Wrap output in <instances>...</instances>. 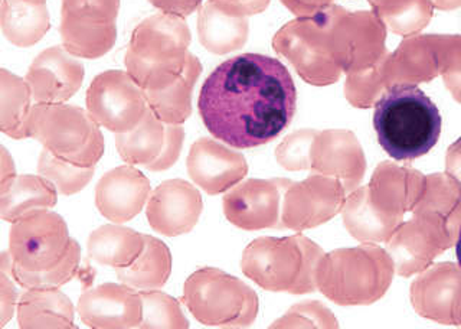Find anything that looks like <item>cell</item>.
Here are the masks:
<instances>
[{
  "instance_id": "obj_21",
  "label": "cell",
  "mask_w": 461,
  "mask_h": 329,
  "mask_svg": "<svg viewBox=\"0 0 461 329\" xmlns=\"http://www.w3.org/2000/svg\"><path fill=\"white\" fill-rule=\"evenodd\" d=\"M381 69L382 81L388 88L396 84L415 86L436 78L438 62L429 35L407 38Z\"/></svg>"
},
{
  "instance_id": "obj_19",
  "label": "cell",
  "mask_w": 461,
  "mask_h": 329,
  "mask_svg": "<svg viewBox=\"0 0 461 329\" xmlns=\"http://www.w3.org/2000/svg\"><path fill=\"white\" fill-rule=\"evenodd\" d=\"M340 201L338 182L326 177H310L288 187L281 221L293 230L316 227L338 213Z\"/></svg>"
},
{
  "instance_id": "obj_16",
  "label": "cell",
  "mask_w": 461,
  "mask_h": 329,
  "mask_svg": "<svg viewBox=\"0 0 461 329\" xmlns=\"http://www.w3.org/2000/svg\"><path fill=\"white\" fill-rule=\"evenodd\" d=\"M418 314L444 325H461V269L437 264L411 288Z\"/></svg>"
},
{
  "instance_id": "obj_43",
  "label": "cell",
  "mask_w": 461,
  "mask_h": 329,
  "mask_svg": "<svg viewBox=\"0 0 461 329\" xmlns=\"http://www.w3.org/2000/svg\"><path fill=\"white\" fill-rule=\"evenodd\" d=\"M14 177H16V168H14V160L7 152V149L2 148V179H0V184L9 181Z\"/></svg>"
},
{
  "instance_id": "obj_39",
  "label": "cell",
  "mask_w": 461,
  "mask_h": 329,
  "mask_svg": "<svg viewBox=\"0 0 461 329\" xmlns=\"http://www.w3.org/2000/svg\"><path fill=\"white\" fill-rule=\"evenodd\" d=\"M14 279L5 271L0 273V326L11 321L14 311L18 309L19 292L14 285Z\"/></svg>"
},
{
  "instance_id": "obj_37",
  "label": "cell",
  "mask_w": 461,
  "mask_h": 329,
  "mask_svg": "<svg viewBox=\"0 0 461 329\" xmlns=\"http://www.w3.org/2000/svg\"><path fill=\"white\" fill-rule=\"evenodd\" d=\"M335 319L326 307L316 302L295 305L288 314L278 319L273 326L288 328V326H333Z\"/></svg>"
},
{
  "instance_id": "obj_31",
  "label": "cell",
  "mask_w": 461,
  "mask_h": 329,
  "mask_svg": "<svg viewBox=\"0 0 461 329\" xmlns=\"http://www.w3.org/2000/svg\"><path fill=\"white\" fill-rule=\"evenodd\" d=\"M357 146L355 136L346 132L326 131L317 133L312 146V168L321 174L342 175Z\"/></svg>"
},
{
  "instance_id": "obj_7",
  "label": "cell",
  "mask_w": 461,
  "mask_h": 329,
  "mask_svg": "<svg viewBox=\"0 0 461 329\" xmlns=\"http://www.w3.org/2000/svg\"><path fill=\"white\" fill-rule=\"evenodd\" d=\"M185 305L203 325H251L258 311L254 290L218 269L205 268L192 273L184 285Z\"/></svg>"
},
{
  "instance_id": "obj_33",
  "label": "cell",
  "mask_w": 461,
  "mask_h": 329,
  "mask_svg": "<svg viewBox=\"0 0 461 329\" xmlns=\"http://www.w3.org/2000/svg\"><path fill=\"white\" fill-rule=\"evenodd\" d=\"M79 261H81V247L76 240H72L68 253L64 257V260L57 264L54 269L36 273V271L23 270L14 263L11 276L14 279V282L25 289H29V288H61L78 275Z\"/></svg>"
},
{
  "instance_id": "obj_45",
  "label": "cell",
  "mask_w": 461,
  "mask_h": 329,
  "mask_svg": "<svg viewBox=\"0 0 461 329\" xmlns=\"http://www.w3.org/2000/svg\"><path fill=\"white\" fill-rule=\"evenodd\" d=\"M456 256H457L458 266L461 269V224L458 228L457 242H456Z\"/></svg>"
},
{
  "instance_id": "obj_30",
  "label": "cell",
  "mask_w": 461,
  "mask_h": 329,
  "mask_svg": "<svg viewBox=\"0 0 461 329\" xmlns=\"http://www.w3.org/2000/svg\"><path fill=\"white\" fill-rule=\"evenodd\" d=\"M375 14L388 23L393 32L415 35L429 25L434 5L431 0H369Z\"/></svg>"
},
{
  "instance_id": "obj_32",
  "label": "cell",
  "mask_w": 461,
  "mask_h": 329,
  "mask_svg": "<svg viewBox=\"0 0 461 329\" xmlns=\"http://www.w3.org/2000/svg\"><path fill=\"white\" fill-rule=\"evenodd\" d=\"M94 172V168L76 167L59 160L47 149H43L38 160V174L52 182L61 196H74L83 191L93 179Z\"/></svg>"
},
{
  "instance_id": "obj_41",
  "label": "cell",
  "mask_w": 461,
  "mask_h": 329,
  "mask_svg": "<svg viewBox=\"0 0 461 329\" xmlns=\"http://www.w3.org/2000/svg\"><path fill=\"white\" fill-rule=\"evenodd\" d=\"M331 2L333 0H281V4L299 18L316 15L323 9L329 8Z\"/></svg>"
},
{
  "instance_id": "obj_4",
  "label": "cell",
  "mask_w": 461,
  "mask_h": 329,
  "mask_svg": "<svg viewBox=\"0 0 461 329\" xmlns=\"http://www.w3.org/2000/svg\"><path fill=\"white\" fill-rule=\"evenodd\" d=\"M340 9L330 5L316 15L295 19L274 37V50L292 62L306 83L328 86L343 71L336 30Z\"/></svg>"
},
{
  "instance_id": "obj_10",
  "label": "cell",
  "mask_w": 461,
  "mask_h": 329,
  "mask_svg": "<svg viewBox=\"0 0 461 329\" xmlns=\"http://www.w3.org/2000/svg\"><path fill=\"white\" fill-rule=\"evenodd\" d=\"M86 103L95 123L115 134L133 131L149 110L143 88L119 69L98 74L86 90Z\"/></svg>"
},
{
  "instance_id": "obj_25",
  "label": "cell",
  "mask_w": 461,
  "mask_h": 329,
  "mask_svg": "<svg viewBox=\"0 0 461 329\" xmlns=\"http://www.w3.org/2000/svg\"><path fill=\"white\" fill-rule=\"evenodd\" d=\"M202 73L201 61L189 55L184 73L172 86L163 90L144 91L149 109L165 124H182L192 114L194 84Z\"/></svg>"
},
{
  "instance_id": "obj_29",
  "label": "cell",
  "mask_w": 461,
  "mask_h": 329,
  "mask_svg": "<svg viewBox=\"0 0 461 329\" xmlns=\"http://www.w3.org/2000/svg\"><path fill=\"white\" fill-rule=\"evenodd\" d=\"M166 141V124L150 109L133 131L115 134V148L129 165L149 167L162 153Z\"/></svg>"
},
{
  "instance_id": "obj_22",
  "label": "cell",
  "mask_w": 461,
  "mask_h": 329,
  "mask_svg": "<svg viewBox=\"0 0 461 329\" xmlns=\"http://www.w3.org/2000/svg\"><path fill=\"white\" fill-rule=\"evenodd\" d=\"M58 194L55 185L42 175H16L0 184V217L14 224L33 211L54 208Z\"/></svg>"
},
{
  "instance_id": "obj_18",
  "label": "cell",
  "mask_w": 461,
  "mask_h": 329,
  "mask_svg": "<svg viewBox=\"0 0 461 329\" xmlns=\"http://www.w3.org/2000/svg\"><path fill=\"white\" fill-rule=\"evenodd\" d=\"M187 174L209 196L232 188L249 172L241 153L212 139L202 138L192 145L187 155Z\"/></svg>"
},
{
  "instance_id": "obj_40",
  "label": "cell",
  "mask_w": 461,
  "mask_h": 329,
  "mask_svg": "<svg viewBox=\"0 0 461 329\" xmlns=\"http://www.w3.org/2000/svg\"><path fill=\"white\" fill-rule=\"evenodd\" d=\"M211 2L230 15L242 16V18L266 11L270 4V0H211Z\"/></svg>"
},
{
  "instance_id": "obj_13",
  "label": "cell",
  "mask_w": 461,
  "mask_h": 329,
  "mask_svg": "<svg viewBox=\"0 0 461 329\" xmlns=\"http://www.w3.org/2000/svg\"><path fill=\"white\" fill-rule=\"evenodd\" d=\"M288 184L285 179H249L223 196V213L244 230L278 227L281 194Z\"/></svg>"
},
{
  "instance_id": "obj_14",
  "label": "cell",
  "mask_w": 461,
  "mask_h": 329,
  "mask_svg": "<svg viewBox=\"0 0 461 329\" xmlns=\"http://www.w3.org/2000/svg\"><path fill=\"white\" fill-rule=\"evenodd\" d=\"M86 69L64 47L48 48L29 67L25 80L33 102L57 105L68 102L83 86Z\"/></svg>"
},
{
  "instance_id": "obj_23",
  "label": "cell",
  "mask_w": 461,
  "mask_h": 329,
  "mask_svg": "<svg viewBox=\"0 0 461 329\" xmlns=\"http://www.w3.org/2000/svg\"><path fill=\"white\" fill-rule=\"evenodd\" d=\"M0 23L5 38L19 48L38 44L50 28L47 4L40 0H4Z\"/></svg>"
},
{
  "instance_id": "obj_44",
  "label": "cell",
  "mask_w": 461,
  "mask_h": 329,
  "mask_svg": "<svg viewBox=\"0 0 461 329\" xmlns=\"http://www.w3.org/2000/svg\"><path fill=\"white\" fill-rule=\"evenodd\" d=\"M434 8L441 9V11H453V9L460 8L461 0H431Z\"/></svg>"
},
{
  "instance_id": "obj_28",
  "label": "cell",
  "mask_w": 461,
  "mask_h": 329,
  "mask_svg": "<svg viewBox=\"0 0 461 329\" xmlns=\"http://www.w3.org/2000/svg\"><path fill=\"white\" fill-rule=\"evenodd\" d=\"M33 96L25 78L7 69L0 71V131L9 138L29 139L26 123L32 110Z\"/></svg>"
},
{
  "instance_id": "obj_3",
  "label": "cell",
  "mask_w": 461,
  "mask_h": 329,
  "mask_svg": "<svg viewBox=\"0 0 461 329\" xmlns=\"http://www.w3.org/2000/svg\"><path fill=\"white\" fill-rule=\"evenodd\" d=\"M186 21L156 14L134 28L124 55L127 73L144 91L163 90L182 76L191 45Z\"/></svg>"
},
{
  "instance_id": "obj_24",
  "label": "cell",
  "mask_w": 461,
  "mask_h": 329,
  "mask_svg": "<svg viewBox=\"0 0 461 329\" xmlns=\"http://www.w3.org/2000/svg\"><path fill=\"white\" fill-rule=\"evenodd\" d=\"M94 261L113 269L130 268L144 250V234L120 224H105L94 230L86 242Z\"/></svg>"
},
{
  "instance_id": "obj_42",
  "label": "cell",
  "mask_w": 461,
  "mask_h": 329,
  "mask_svg": "<svg viewBox=\"0 0 461 329\" xmlns=\"http://www.w3.org/2000/svg\"><path fill=\"white\" fill-rule=\"evenodd\" d=\"M446 168L447 175H450L461 187V138L447 151Z\"/></svg>"
},
{
  "instance_id": "obj_17",
  "label": "cell",
  "mask_w": 461,
  "mask_h": 329,
  "mask_svg": "<svg viewBox=\"0 0 461 329\" xmlns=\"http://www.w3.org/2000/svg\"><path fill=\"white\" fill-rule=\"evenodd\" d=\"M150 194L149 178L133 165H122L101 177L95 187V206L103 217L122 224L141 213Z\"/></svg>"
},
{
  "instance_id": "obj_8",
  "label": "cell",
  "mask_w": 461,
  "mask_h": 329,
  "mask_svg": "<svg viewBox=\"0 0 461 329\" xmlns=\"http://www.w3.org/2000/svg\"><path fill=\"white\" fill-rule=\"evenodd\" d=\"M120 0H62V47L77 59H95L117 41Z\"/></svg>"
},
{
  "instance_id": "obj_20",
  "label": "cell",
  "mask_w": 461,
  "mask_h": 329,
  "mask_svg": "<svg viewBox=\"0 0 461 329\" xmlns=\"http://www.w3.org/2000/svg\"><path fill=\"white\" fill-rule=\"evenodd\" d=\"M16 312L19 328H77L74 305L59 288H29Z\"/></svg>"
},
{
  "instance_id": "obj_27",
  "label": "cell",
  "mask_w": 461,
  "mask_h": 329,
  "mask_svg": "<svg viewBox=\"0 0 461 329\" xmlns=\"http://www.w3.org/2000/svg\"><path fill=\"white\" fill-rule=\"evenodd\" d=\"M119 280L134 289H160L172 275V253L162 240L144 234L143 253L130 268L115 269Z\"/></svg>"
},
{
  "instance_id": "obj_12",
  "label": "cell",
  "mask_w": 461,
  "mask_h": 329,
  "mask_svg": "<svg viewBox=\"0 0 461 329\" xmlns=\"http://www.w3.org/2000/svg\"><path fill=\"white\" fill-rule=\"evenodd\" d=\"M202 206L201 194L194 185L184 179H169L151 192L146 217L158 234L177 237L191 233L198 224Z\"/></svg>"
},
{
  "instance_id": "obj_46",
  "label": "cell",
  "mask_w": 461,
  "mask_h": 329,
  "mask_svg": "<svg viewBox=\"0 0 461 329\" xmlns=\"http://www.w3.org/2000/svg\"><path fill=\"white\" fill-rule=\"evenodd\" d=\"M40 2H45V4H47V0H40Z\"/></svg>"
},
{
  "instance_id": "obj_26",
  "label": "cell",
  "mask_w": 461,
  "mask_h": 329,
  "mask_svg": "<svg viewBox=\"0 0 461 329\" xmlns=\"http://www.w3.org/2000/svg\"><path fill=\"white\" fill-rule=\"evenodd\" d=\"M198 33L201 44L208 51L228 54L247 42L249 21L242 16L230 15L208 0L199 11Z\"/></svg>"
},
{
  "instance_id": "obj_15",
  "label": "cell",
  "mask_w": 461,
  "mask_h": 329,
  "mask_svg": "<svg viewBox=\"0 0 461 329\" xmlns=\"http://www.w3.org/2000/svg\"><path fill=\"white\" fill-rule=\"evenodd\" d=\"M454 242L456 239L439 221L417 211L414 220L398 230L391 244L396 268L402 276L422 271Z\"/></svg>"
},
{
  "instance_id": "obj_6",
  "label": "cell",
  "mask_w": 461,
  "mask_h": 329,
  "mask_svg": "<svg viewBox=\"0 0 461 329\" xmlns=\"http://www.w3.org/2000/svg\"><path fill=\"white\" fill-rule=\"evenodd\" d=\"M28 138L40 142L65 162L95 168L104 155V136L90 113L76 105L35 103L28 123Z\"/></svg>"
},
{
  "instance_id": "obj_38",
  "label": "cell",
  "mask_w": 461,
  "mask_h": 329,
  "mask_svg": "<svg viewBox=\"0 0 461 329\" xmlns=\"http://www.w3.org/2000/svg\"><path fill=\"white\" fill-rule=\"evenodd\" d=\"M185 131L182 124H166V141L162 153L155 162H151L146 169L151 172H162L170 169L179 160L184 148Z\"/></svg>"
},
{
  "instance_id": "obj_5",
  "label": "cell",
  "mask_w": 461,
  "mask_h": 329,
  "mask_svg": "<svg viewBox=\"0 0 461 329\" xmlns=\"http://www.w3.org/2000/svg\"><path fill=\"white\" fill-rule=\"evenodd\" d=\"M321 250L303 235L252 242L242 256V271L273 292L307 293L316 289Z\"/></svg>"
},
{
  "instance_id": "obj_36",
  "label": "cell",
  "mask_w": 461,
  "mask_h": 329,
  "mask_svg": "<svg viewBox=\"0 0 461 329\" xmlns=\"http://www.w3.org/2000/svg\"><path fill=\"white\" fill-rule=\"evenodd\" d=\"M316 136V131H300L285 138L276 152L281 167L288 170L312 168V146Z\"/></svg>"
},
{
  "instance_id": "obj_35",
  "label": "cell",
  "mask_w": 461,
  "mask_h": 329,
  "mask_svg": "<svg viewBox=\"0 0 461 329\" xmlns=\"http://www.w3.org/2000/svg\"><path fill=\"white\" fill-rule=\"evenodd\" d=\"M437 55L438 71L456 102L461 103V37L429 35Z\"/></svg>"
},
{
  "instance_id": "obj_9",
  "label": "cell",
  "mask_w": 461,
  "mask_h": 329,
  "mask_svg": "<svg viewBox=\"0 0 461 329\" xmlns=\"http://www.w3.org/2000/svg\"><path fill=\"white\" fill-rule=\"evenodd\" d=\"M68 225L59 214L38 210L12 224L9 253L26 271H47L64 260L71 247Z\"/></svg>"
},
{
  "instance_id": "obj_1",
  "label": "cell",
  "mask_w": 461,
  "mask_h": 329,
  "mask_svg": "<svg viewBox=\"0 0 461 329\" xmlns=\"http://www.w3.org/2000/svg\"><path fill=\"white\" fill-rule=\"evenodd\" d=\"M297 90L278 59L242 54L223 61L202 86L198 109L213 138L230 148L270 143L292 123Z\"/></svg>"
},
{
  "instance_id": "obj_2",
  "label": "cell",
  "mask_w": 461,
  "mask_h": 329,
  "mask_svg": "<svg viewBox=\"0 0 461 329\" xmlns=\"http://www.w3.org/2000/svg\"><path fill=\"white\" fill-rule=\"evenodd\" d=\"M443 119L431 98L414 84H396L382 95L374 112L379 145L395 160L427 155L438 142Z\"/></svg>"
},
{
  "instance_id": "obj_34",
  "label": "cell",
  "mask_w": 461,
  "mask_h": 329,
  "mask_svg": "<svg viewBox=\"0 0 461 329\" xmlns=\"http://www.w3.org/2000/svg\"><path fill=\"white\" fill-rule=\"evenodd\" d=\"M143 319L139 328H189L179 302L158 289L140 290Z\"/></svg>"
},
{
  "instance_id": "obj_11",
  "label": "cell",
  "mask_w": 461,
  "mask_h": 329,
  "mask_svg": "<svg viewBox=\"0 0 461 329\" xmlns=\"http://www.w3.org/2000/svg\"><path fill=\"white\" fill-rule=\"evenodd\" d=\"M78 315L88 328H139L143 319L140 292L124 283H103L79 297Z\"/></svg>"
}]
</instances>
